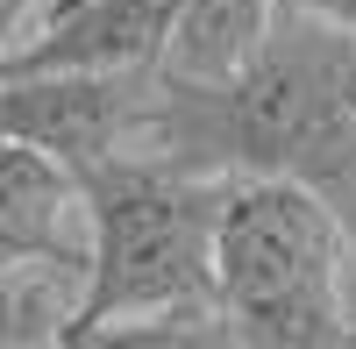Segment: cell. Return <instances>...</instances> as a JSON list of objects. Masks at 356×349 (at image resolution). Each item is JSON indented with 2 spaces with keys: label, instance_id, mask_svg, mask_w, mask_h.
I'll return each mask as SVG.
<instances>
[{
  "label": "cell",
  "instance_id": "5",
  "mask_svg": "<svg viewBox=\"0 0 356 349\" xmlns=\"http://www.w3.org/2000/svg\"><path fill=\"white\" fill-rule=\"evenodd\" d=\"M86 264H93L86 179L36 143L0 136V271H57L86 285Z\"/></svg>",
  "mask_w": 356,
  "mask_h": 349
},
{
  "label": "cell",
  "instance_id": "6",
  "mask_svg": "<svg viewBox=\"0 0 356 349\" xmlns=\"http://www.w3.org/2000/svg\"><path fill=\"white\" fill-rule=\"evenodd\" d=\"M186 0H57L0 72H157Z\"/></svg>",
  "mask_w": 356,
  "mask_h": 349
},
{
  "label": "cell",
  "instance_id": "8",
  "mask_svg": "<svg viewBox=\"0 0 356 349\" xmlns=\"http://www.w3.org/2000/svg\"><path fill=\"white\" fill-rule=\"evenodd\" d=\"M72 307H79V278H57V271H0V349L65 342Z\"/></svg>",
  "mask_w": 356,
  "mask_h": 349
},
{
  "label": "cell",
  "instance_id": "3",
  "mask_svg": "<svg viewBox=\"0 0 356 349\" xmlns=\"http://www.w3.org/2000/svg\"><path fill=\"white\" fill-rule=\"evenodd\" d=\"M356 236L300 179H228L214 293L228 342L335 349L356 342Z\"/></svg>",
  "mask_w": 356,
  "mask_h": 349
},
{
  "label": "cell",
  "instance_id": "10",
  "mask_svg": "<svg viewBox=\"0 0 356 349\" xmlns=\"http://www.w3.org/2000/svg\"><path fill=\"white\" fill-rule=\"evenodd\" d=\"M285 8H307V15H328L335 29H349V36H356V0H285Z\"/></svg>",
  "mask_w": 356,
  "mask_h": 349
},
{
  "label": "cell",
  "instance_id": "9",
  "mask_svg": "<svg viewBox=\"0 0 356 349\" xmlns=\"http://www.w3.org/2000/svg\"><path fill=\"white\" fill-rule=\"evenodd\" d=\"M36 15V0H0V57L15 50V36H22V22Z\"/></svg>",
  "mask_w": 356,
  "mask_h": 349
},
{
  "label": "cell",
  "instance_id": "2",
  "mask_svg": "<svg viewBox=\"0 0 356 349\" xmlns=\"http://www.w3.org/2000/svg\"><path fill=\"white\" fill-rule=\"evenodd\" d=\"M86 179L93 264L65 342H228L214 293V236L228 179L129 150Z\"/></svg>",
  "mask_w": 356,
  "mask_h": 349
},
{
  "label": "cell",
  "instance_id": "7",
  "mask_svg": "<svg viewBox=\"0 0 356 349\" xmlns=\"http://www.w3.org/2000/svg\"><path fill=\"white\" fill-rule=\"evenodd\" d=\"M278 15H285V0H186L157 72L178 86H221L264 50Z\"/></svg>",
  "mask_w": 356,
  "mask_h": 349
},
{
  "label": "cell",
  "instance_id": "4",
  "mask_svg": "<svg viewBox=\"0 0 356 349\" xmlns=\"http://www.w3.org/2000/svg\"><path fill=\"white\" fill-rule=\"evenodd\" d=\"M157 93L164 72H0V136L93 171L150 143Z\"/></svg>",
  "mask_w": 356,
  "mask_h": 349
},
{
  "label": "cell",
  "instance_id": "1",
  "mask_svg": "<svg viewBox=\"0 0 356 349\" xmlns=\"http://www.w3.org/2000/svg\"><path fill=\"white\" fill-rule=\"evenodd\" d=\"M143 150L214 179H300L356 236V36L285 8L235 79H164Z\"/></svg>",
  "mask_w": 356,
  "mask_h": 349
}]
</instances>
